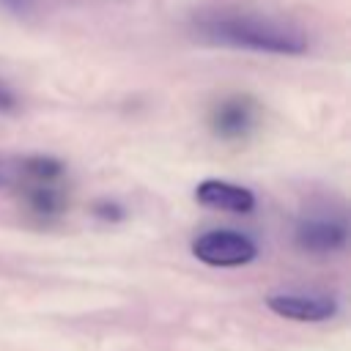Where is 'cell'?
I'll return each mask as SVG.
<instances>
[{"label": "cell", "instance_id": "obj_1", "mask_svg": "<svg viewBox=\"0 0 351 351\" xmlns=\"http://www.w3.org/2000/svg\"><path fill=\"white\" fill-rule=\"evenodd\" d=\"M200 30L208 41L255 49V52L299 55L307 49V38L296 27L280 19H266V16H252V14H219L214 19H206Z\"/></svg>", "mask_w": 351, "mask_h": 351}, {"label": "cell", "instance_id": "obj_2", "mask_svg": "<svg viewBox=\"0 0 351 351\" xmlns=\"http://www.w3.org/2000/svg\"><path fill=\"white\" fill-rule=\"evenodd\" d=\"M192 255L208 266H244L250 261H255L258 247L250 236L239 233V230H228V228H217V230H206L192 241Z\"/></svg>", "mask_w": 351, "mask_h": 351}, {"label": "cell", "instance_id": "obj_3", "mask_svg": "<svg viewBox=\"0 0 351 351\" xmlns=\"http://www.w3.org/2000/svg\"><path fill=\"white\" fill-rule=\"evenodd\" d=\"M266 307L271 313H277L280 318H291V321H326L337 313V302L332 296H326V293H296V291L266 296Z\"/></svg>", "mask_w": 351, "mask_h": 351}, {"label": "cell", "instance_id": "obj_4", "mask_svg": "<svg viewBox=\"0 0 351 351\" xmlns=\"http://www.w3.org/2000/svg\"><path fill=\"white\" fill-rule=\"evenodd\" d=\"M195 197L200 206L214 208V211H230V214H247L255 208V195L247 186L219 181V178H206L197 184Z\"/></svg>", "mask_w": 351, "mask_h": 351}, {"label": "cell", "instance_id": "obj_5", "mask_svg": "<svg viewBox=\"0 0 351 351\" xmlns=\"http://www.w3.org/2000/svg\"><path fill=\"white\" fill-rule=\"evenodd\" d=\"M296 244L310 252H335L346 244V225L337 219H302L296 228Z\"/></svg>", "mask_w": 351, "mask_h": 351}, {"label": "cell", "instance_id": "obj_6", "mask_svg": "<svg viewBox=\"0 0 351 351\" xmlns=\"http://www.w3.org/2000/svg\"><path fill=\"white\" fill-rule=\"evenodd\" d=\"M252 123H255V107H252L250 99H239V96L222 101V104L214 110V115H211L214 132H217L219 137H228V140L244 137V134L252 129Z\"/></svg>", "mask_w": 351, "mask_h": 351}, {"label": "cell", "instance_id": "obj_7", "mask_svg": "<svg viewBox=\"0 0 351 351\" xmlns=\"http://www.w3.org/2000/svg\"><path fill=\"white\" fill-rule=\"evenodd\" d=\"M27 203H30V208H33L36 214H41V217H55V214L63 211L66 197H63L60 189H55V184H33V186L27 189Z\"/></svg>", "mask_w": 351, "mask_h": 351}, {"label": "cell", "instance_id": "obj_8", "mask_svg": "<svg viewBox=\"0 0 351 351\" xmlns=\"http://www.w3.org/2000/svg\"><path fill=\"white\" fill-rule=\"evenodd\" d=\"M19 170L33 184H55L58 176L63 173V165L52 156H27V159H22Z\"/></svg>", "mask_w": 351, "mask_h": 351}, {"label": "cell", "instance_id": "obj_9", "mask_svg": "<svg viewBox=\"0 0 351 351\" xmlns=\"http://www.w3.org/2000/svg\"><path fill=\"white\" fill-rule=\"evenodd\" d=\"M93 211H96L101 219H121V217H123L121 206H118V203H110V200H99V203L93 206Z\"/></svg>", "mask_w": 351, "mask_h": 351}, {"label": "cell", "instance_id": "obj_10", "mask_svg": "<svg viewBox=\"0 0 351 351\" xmlns=\"http://www.w3.org/2000/svg\"><path fill=\"white\" fill-rule=\"evenodd\" d=\"M14 104H16V99H14L11 88H5V85L0 82V112H8V110H14Z\"/></svg>", "mask_w": 351, "mask_h": 351}, {"label": "cell", "instance_id": "obj_11", "mask_svg": "<svg viewBox=\"0 0 351 351\" xmlns=\"http://www.w3.org/2000/svg\"><path fill=\"white\" fill-rule=\"evenodd\" d=\"M8 178H11V173L5 170V165H0V186H3V184H8Z\"/></svg>", "mask_w": 351, "mask_h": 351}]
</instances>
